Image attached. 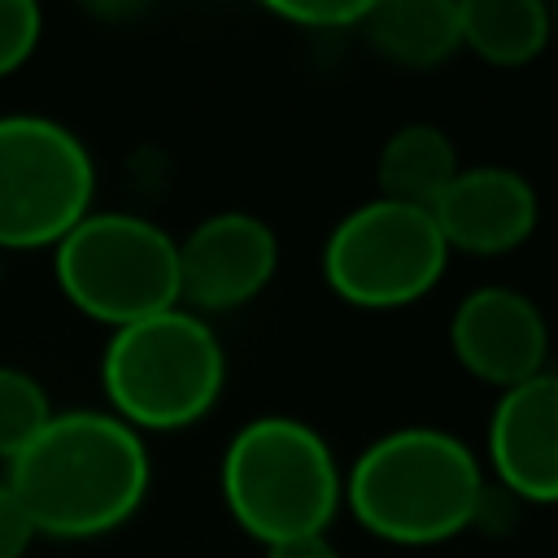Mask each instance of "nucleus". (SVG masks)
I'll list each match as a JSON object with an SVG mask.
<instances>
[{
	"label": "nucleus",
	"instance_id": "f257e3e1",
	"mask_svg": "<svg viewBox=\"0 0 558 558\" xmlns=\"http://www.w3.org/2000/svg\"><path fill=\"white\" fill-rule=\"evenodd\" d=\"M4 466L35 536L52 541H96L126 527L153 484L144 436L109 410H52L48 427Z\"/></svg>",
	"mask_w": 558,
	"mask_h": 558
},
{
	"label": "nucleus",
	"instance_id": "f03ea898",
	"mask_svg": "<svg viewBox=\"0 0 558 558\" xmlns=\"http://www.w3.org/2000/svg\"><path fill=\"white\" fill-rule=\"evenodd\" d=\"M349 514L388 545H440L484 519L488 480L466 440L440 427H397L344 471Z\"/></svg>",
	"mask_w": 558,
	"mask_h": 558
},
{
	"label": "nucleus",
	"instance_id": "7ed1b4c3",
	"mask_svg": "<svg viewBox=\"0 0 558 558\" xmlns=\"http://www.w3.org/2000/svg\"><path fill=\"white\" fill-rule=\"evenodd\" d=\"M227 514L262 549L327 536L344 506V471L318 427L292 414H257L235 427L218 462Z\"/></svg>",
	"mask_w": 558,
	"mask_h": 558
},
{
	"label": "nucleus",
	"instance_id": "20e7f679",
	"mask_svg": "<svg viewBox=\"0 0 558 558\" xmlns=\"http://www.w3.org/2000/svg\"><path fill=\"white\" fill-rule=\"evenodd\" d=\"M100 384L109 414L131 432H183L218 405L227 353L201 314L174 305L109 336Z\"/></svg>",
	"mask_w": 558,
	"mask_h": 558
},
{
	"label": "nucleus",
	"instance_id": "39448f33",
	"mask_svg": "<svg viewBox=\"0 0 558 558\" xmlns=\"http://www.w3.org/2000/svg\"><path fill=\"white\" fill-rule=\"evenodd\" d=\"M61 296L109 331L179 305V240L153 218L92 209L57 248Z\"/></svg>",
	"mask_w": 558,
	"mask_h": 558
},
{
	"label": "nucleus",
	"instance_id": "423d86ee",
	"mask_svg": "<svg viewBox=\"0 0 558 558\" xmlns=\"http://www.w3.org/2000/svg\"><path fill=\"white\" fill-rule=\"evenodd\" d=\"M96 196V161L87 144L44 118H0V253L57 248L87 214Z\"/></svg>",
	"mask_w": 558,
	"mask_h": 558
},
{
	"label": "nucleus",
	"instance_id": "0eeeda50",
	"mask_svg": "<svg viewBox=\"0 0 558 558\" xmlns=\"http://www.w3.org/2000/svg\"><path fill=\"white\" fill-rule=\"evenodd\" d=\"M449 266V244L427 209L401 201L353 205L323 240V283L357 310L423 301Z\"/></svg>",
	"mask_w": 558,
	"mask_h": 558
},
{
	"label": "nucleus",
	"instance_id": "6e6552de",
	"mask_svg": "<svg viewBox=\"0 0 558 558\" xmlns=\"http://www.w3.org/2000/svg\"><path fill=\"white\" fill-rule=\"evenodd\" d=\"M279 240L248 209H218L179 240V305L192 314H227L270 288Z\"/></svg>",
	"mask_w": 558,
	"mask_h": 558
},
{
	"label": "nucleus",
	"instance_id": "1a4fd4ad",
	"mask_svg": "<svg viewBox=\"0 0 558 558\" xmlns=\"http://www.w3.org/2000/svg\"><path fill=\"white\" fill-rule=\"evenodd\" d=\"M449 349L471 379L506 392L545 371L549 327L527 292L484 283L458 301L449 318Z\"/></svg>",
	"mask_w": 558,
	"mask_h": 558
},
{
	"label": "nucleus",
	"instance_id": "9d476101",
	"mask_svg": "<svg viewBox=\"0 0 558 558\" xmlns=\"http://www.w3.org/2000/svg\"><path fill=\"white\" fill-rule=\"evenodd\" d=\"M488 466L506 497L558 506V375L541 371L506 392L488 414Z\"/></svg>",
	"mask_w": 558,
	"mask_h": 558
},
{
	"label": "nucleus",
	"instance_id": "9b49d317",
	"mask_svg": "<svg viewBox=\"0 0 558 558\" xmlns=\"http://www.w3.org/2000/svg\"><path fill=\"white\" fill-rule=\"evenodd\" d=\"M432 218L449 253L506 257L541 222V201L527 174L510 166H462L445 196L432 205Z\"/></svg>",
	"mask_w": 558,
	"mask_h": 558
},
{
	"label": "nucleus",
	"instance_id": "f8f14e48",
	"mask_svg": "<svg viewBox=\"0 0 558 558\" xmlns=\"http://www.w3.org/2000/svg\"><path fill=\"white\" fill-rule=\"evenodd\" d=\"M362 35L405 70H436L462 48L458 0H371Z\"/></svg>",
	"mask_w": 558,
	"mask_h": 558
},
{
	"label": "nucleus",
	"instance_id": "ddd939ff",
	"mask_svg": "<svg viewBox=\"0 0 558 558\" xmlns=\"http://www.w3.org/2000/svg\"><path fill=\"white\" fill-rule=\"evenodd\" d=\"M458 148L453 140L432 122H405L397 126L375 161V183L384 201H401L414 209H427L445 196V187L458 174Z\"/></svg>",
	"mask_w": 558,
	"mask_h": 558
},
{
	"label": "nucleus",
	"instance_id": "4468645a",
	"mask_svg": "<svg viewBox=\"0 0 558 558\" xmlns=\"http://www.w3.org/2000/svg\"><path fill=\"white\" fill-rule=\"evenodd\" d=\"M458 17L462 48L501 70L527 65L554 35V9L541 0H458Z\"/></svg>",
	"mask_w": 558,
	"mask_h": 558
},
{
	"label": "nucleus",
	"instance_id": "2eb2a0df",
	"mask_svg": "<svg viewBox=\"0 0 558 558\" xmlns=\"http://www.w3.org/2000/svg\"><path fill=\"white\" fill-rule=\"evenodd\" d=\"M52 418L44 384L22 366H0V462H13Z\"/></svg>",
	"mask_w": 558,
	"mask_h": 558
},
{
	"label": "nucleus",
	"instance_id": "dca6fc26",
	"mask_svg": "<svg viewBox=\"0 0 558 558\" xmlns=\"http://www.w3.org/2000/svg\"><path fill=\"white\" fill-rule=\"evenodd\" d=\"M44 13L31 0H0V78L22 70L31 52L39 48Z\"/></svg>",
	"mask_w": 558,
	"mask_h": 558
},
{
	"label": "nucleus",
	"instance_id": "f3484780",
	"mask_svg": "<svg viewBox=\"0 0 558 558\" xmlns=\"http://www.w3.org/2000/svg\"><path fill=\"white\" fill-rule=\"evenodd\" d=\"M270 13L305 31H353L366 22L371 0H296V4H270Z\"/></svg>",
	"mask_w": 558,
	"mask_h": 558
},
{
	"label": "nucleus",
	"instance_id": "a211bd4d",
	"mask_svg": "<svg viewBox=\"0 0 558 558\" xmlns=\"http://www.w3.org/2000/svg\"><path fill=\"white\" fill-rule=\"evenodd\" d=\"M35 541L39 536H35L26 510L17 506V497L9 493V484L0 480V558H26V549Z\"/></svg>",
	"mask_w": 558,
	"mask_h": 558
},
{
	"label": "nucleus",
	"instance_id": "6ab92c4d",
	"mask_svg": "<svg viewBox=\"0 0 558 558\" xmlns=\"http://www.w3.org/2000/svg\"><path fill=\"white\" fill-rule=\"evenodd\" d=\"M262 558H340V549L331 545V536H301V541L266 545Z\"/></svg>",
	"mask_w": 558,
	"mask_h": 558
},
{
	"label": "nucleus",
	"instance_id": "aec40b11",
	"mask_svg": "<svg viewBox=\"0 0 558 558\" xmlns=\"http://www.w3.org/2000/svg\"><path fill=\"white\" fill-rule=\"evenodd\" d=\"M0 275H4V253H0Z\"/></svg>",
	"mask_w": 558,
	"mask_h": 558
},
{
	"label": "nucleus",
	"instance_id": "412c9836",
	"mask_svg": "<svg viewBox=\"0 0 558 558\" xmlns=\"http://www.w3.org/2000/svg\"><path fill=\"white\" fill-rule=\"evenodd\" d=\"M554 17H558V13H554Z\"/></svg>",
	"mask_w": 558,
	"mask_h": 558
}]
</instances>
